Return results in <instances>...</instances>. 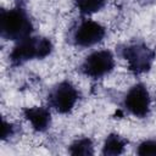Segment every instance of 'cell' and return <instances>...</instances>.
Wrapping results in <instances>:
<instances>
[{"label":"cell","mask_w":156,"mask_h":156,"mask_svg":"<svg viewBox=\"0 0 156 156\" xmlns=\"http://www.w3.org/2000/svg\"><path fill=\"white\" fill-rule=\"evenodd\" d=\"M0 32L1 37L7 40H22L30 35L33 24L27 12L21 7L1 10Z\"/></svg>","instance_id":"cell-1"},{"label":"cell","mask_w":156,"mask_h":156,"mask_svg":"<svg viewBox=\"0 0 156 156\" xmlns=\"http://www.w3.org/2000/svg\"><path fill=\"white\" fill-rule=\"evenodd\" d=\"M52 51V44L43 37H27L13 46L10 61L13 66H20L33 58H44Z\"/></svg>","instance_id":"cell-2"},{"label":"cell","mask_w":156,"mask_h":156,"mask_svg":"<svg viewBox=\"0 0 156 156\" xmlns=\"http://www.w3.org/2000/svg\"><path fill=\"white\" fill-rule=\"evenodd\" d=\"M122 56L128 62L129 69L135 74H140L147 72L151 68L155 58V51L145 44L136 43L124 46L122 50Z\"/></svg>","instance_id":"cell-3"},{"label":"cell","mask_w":156,"mask_h":156,"mask_svg":"<svg viewBox=\"0 0 156 156\" xmlns=\"http://www.w3.org/2000/svg\"><path fill=\"white\" fill-rule=\"evenodd\" d=\"M115 67V58L111 51L99 50L90 54L83 62L80 71L91 78H100L110 73Z\"/></svg>","instance_id":"cell-4"},{"label":"cell","mask_w":156,"mask_h":156,"mask_svg":"<svg viewBox=\"0 0 156 156\" xmlns=\"http://www.w3.org/2000/svg\"><path fill=\"white\" fill-rule=\"evenodd\" d=\"M78 91L76 87L65 80L58 83L50 93L49 95V102L50 105L60 113H68L74 107L77 100H78Z\"/></svg>","instance_id":"cell-5"},{"label":"cell","mask_w":156,"mask_h":156,"mask_svg":"<svg viewBox=\"0 0 156 156\" xmlns=\"http://www.w3.org/2000/svg\"><path fill=\"white\" fill-rule=\"evenodd\" d=\"M124 106L132 115L139 118L145 117L150 108V95L146 87L141 83L133 85L126 95Z\"/></svg>","instance_id":"cell-6"},{"label":"cell","mask_w":156,"mask_h":156,"mask_svg":"<svg viewBox=\"0 0 156 156\" xmlns=\"http://www.w3.org/2000/svg\"><path fill=\"white\" fill-rule=\"evenodd\" d=\"M105 37V28L91 20H84L78 26L74 33V44L82 48L93 46L100 43Z\"/></svg>","instance_id":"cell-7"},{"label":"cell","mask_w":156,"mask_h":156,"mask_svg":"<svg viewBox=\"0 0 156 156\" xmlns=\"http://www.w3.org/2000/svg\"><path fill=\"white\" fill-rule=\"evenodd\" d=\"M23 116L37 132L46 130L51 123L50 111L45 107H27L23 110Z\"/></svg>","instance_id":"cell-8"},{"label":"cell","mask_w":156,"mask_h":156,"mask_svg":"<svg viewBox=\"0 0 156 156\" xmlns=\"http://www.w3.org/2000/svg\"><path fill=\"white\" fill-rule=\"evenodd\" d=\"M127 143L128 141L118 134H110L105 140L102 155H119L123 152Z\"/></svg>","instance_id":"cell-9"},{"label":"cell","mask_w":156,"mask_h":156,"mask_svg":"<svg viewBox=\"0 0 156 156\" xmlns=\"http://www.w3.org/2000/svg\"><path fill=\"white\" fill-rule=\"evenodd\" d=\"M69 154L71 155H84V156L93 155L94 151H93L91 140L88 139V138H83V139L76 140L69 147Z\"/></svg>","instance_id":"cell-10"},{"label":"cell","mask_w":156,"mask_h":156,"mask_svg":"<svg viewBox=\"0 0 156 156\" xmlns=\"http://www.w3.org/2000/svg\"><path fill=\"white\" fill-rule=\"evenodd\" d=\"M106 4V0H77V7L83 15H90L100 11Z\"/></svg>","instance_id":"cell-11"},{"label":"cell","mask_w":156,"mask_h":156,"mask_svg":"<svg viewBox=\"0 0 156 156\" xmlns=\"http://www.w3.org/2000/svg\"><path fill=\"white\" fill-rule=\"evenodd\" d=\"M136 152L140 156H156V140L143 141L138 146Z\"/></svg>","instance_id":"cell-12"},{"label":"cell","mask_w":156,"mask_h":156,"mask_svg":"<svg viewBox=\"0 0 156 156\" xmlns=\"http://www.w3.org/2000/svg\"><path fill=\"white\" fill-rule=\"evenodd\" d=\"M15 133V128L12 127V124L7 123L6 121H2V139L5 140L7 136L13 135Z\"/></svg>","instance_id":"cell-13"}]
</instances>
